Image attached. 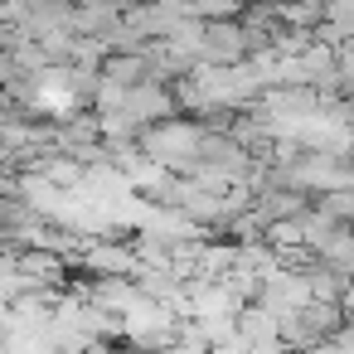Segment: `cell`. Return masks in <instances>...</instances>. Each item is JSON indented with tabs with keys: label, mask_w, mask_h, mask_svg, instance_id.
Returning a JSON list of instances; mask_svg holds the SVG:
<instances>
[{
	"label": "cell",
	"mask_w": 354,
	"mask_h": 354,
	"mask_svg": "<svg viewBox=\"0 0 354 354\" xmlns=\"http://www.w3.org/2000/svg\"><path fill=\"white\" fill-rule=\"evenodd\" d=\"M243 44H248V35H243L238 25H209V30L199 35V54L214 59V64H233V59L243 54Z\"/></svg>",
	"instance_id": "obj_1"
}]
</instances>
